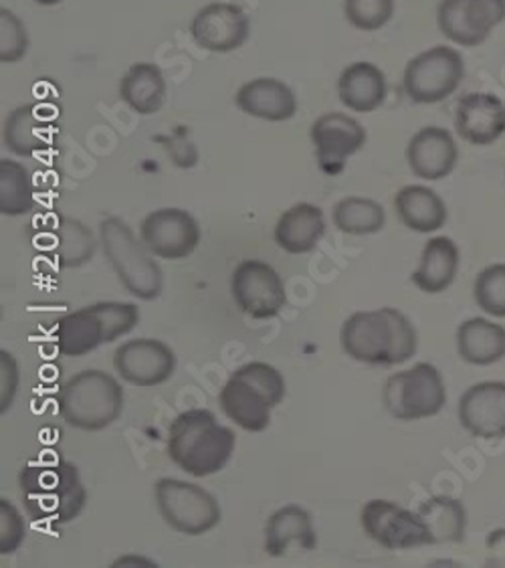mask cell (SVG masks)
<instances>
[{"mask_svg": "<svg viewBox=\"0 0 505 568\" xmlns=\"http://www.w3.org/2000/svg\"><path fill=\"white\" fill-rule=\"evenodd\" d=\"M461 253L457 243L439 235L426 241L419 265L411 275L413 282L425 294H441L449 290L460 273Z\"/></svg>", "mask_w": 505, "mask_h": 568, "instance_id": "cell-25", "label": "cell"}, {"mask_svg": "<svg viewBox=\"0 0 505 568\" xmlns=\"http://www.w3.org/2000/svg\"><path fill=\"white\" fill-rule=\"evenodd\" d=\"M291 545H299L303 550H313L318 546L311 514L298 504L279 508L265 524L264 548L269 557H286Z\"/></svg>", "mask_w": 505, "mask_h": 568, "instance_id": "cell-23", "label": "cell"}, {"mask_svg": "<svg viewBox=\"0 0 505 568\" xmlns=\"http://www.w3.org/2000/svg\"><path fill=\"white\" fill-rule=\"evenodd\" d=\"M230 292L243 314L252 320L276 318L288 304L281 275L259 260H245L235 267Z\"/></svg>", "mask_w": 505, "mask_h": 568, "instance_id": "cell-11", "label": "cell"}, {"mask_svg": "<svg viewBox=\"0 0 505 568\" xmlns=\"http://www.w3.org/2000/svg\"><path fill=\"white\" fill-rule=\"evenodd\" d=\"M114 366L115 373L134 387H158L174 375L176 354L166 342L136 338L115 348Z\"/></svg>", "mask_w": 505, "mask_h": 568, "instance_id": "cell-14", "label": "cell"}, {"mask_svg": "<svg viewBox=\"0 0 505 568\" xmlns=\"http://www.w3.org/2000/svg\"><path fill=\"white\" fill-rule=\"evenodd\" d=\"M53 130L55 128L51 122V115L45 114V110L39 103H27L7 115L2 140L14 156L31 159L41 150L49 149Z\"/></svg>", "mask_w": 505, "mask_h": 568, "instance_id": "cell-21", "label": "cell"}, {"mask_svg": "<svg viewBox=\"0 0 505 568\" xmlns=\"http://www.w3.org/2000/svg\"><path fill=\"white\" fill-rule=\"evenodd\" d=\"M235 432L220 425L215 413L207 409L181 413L171 423L166 442V452L174 466L195 478H207L225 469L235 454Z\"/></svg>", "mask_w": 505, "mask_h": 568, "instance_id": "cell-2", "label": "cell"}, {"mask_svg": "<svg viewBox=\"0 0 505 568\" xmlns=\"http://www.w3.org/2000/svg\"><path fill=\"white\" fill-rule=\"evenodd\" d=\"M332 221L346 235H374L387 225V211L372 199L346 196L333 206Z\"/></svg>", "mask_w": 505, "mask_h": 568, "instance_id": "cell-32", "label": "cell"}, {"mask_svg": "<svg viewBox=\"0 0 505 568\" xmlns=\"http://www.w3.org/2000/svg\"><path fill=\"white\" fill-rule=\"evenodd\" d=\"M112 567H158L154 560L146 557H136V555H127V557H120Z\"/></svg>", "mask_w": 505, "mask_h": 568, "instance_id": "cell-40", "label": "cell"}, {"mask_svg": "<svg viewBox=\"0 0 505 568\" xmlns=\"http://www.w3.org/2000/svg\"><path fill=\"white\" fill-rule=\"evenodd\" d=\"M55 342L59 354L80 358L93 353L102 344H110V332L97 304L81 307L58 320Z\"/></svg>", "mask_w": 505, "mask_h": 568, "instance_id": "cell-22", "label": "cell"}, {"mask_svg": "<svg viewBox=\"0 0 505 568\" xmlns=\"http://www.w3.org/2000/svg\"><path fill=\"white\" fill-rule=\"evenodd\" d=\"M382 405L396 420H421L439 415L447 405V388L435 364L416 363L413 368L387 378Z\"/></svg>", "mask_w": 505, "mask_h": 568, "instance_id": "cell-6", "label": "cell"}, {"mask_svg": "<svg viewBox=\"0 0 505 568\" xmlns=\"http://www.w3.org/2000/svg\"><path fill=\"white\" fill-rule=\"evenodd\" d=\"M29 51V33L23 21L9 11L0 9V61L2 63H19Z\"/></svg>", "mask_w": 505, "mask_h": 568, "instance_id": "cell-36", "label": "cell"}, {"mask_svg": "<svg viewBox=\"0 0 505 568\" xmlns=\"http://www.w3.org/2000/svg\"><path fill=\"white\" fill-rule=\"evenodd\" d=\"M251 21L239 4L210 2L190 21V37L208 53H233L247 43Z\"/></svg>", "mask_w": 505, "mask_h": 568, "instance_id": "cell-15", "label": "cell"}, {"mask_svg": "<svg viewBox=\"0 0 505 568\" xmlns=\"http://www.w3.org/2000/svg\"><path fill=\"white\" fill-rule=\"evenodd\" d=\"M326 233V216L320 206L298 203L277 219L274 237L289 255H303L318 247Z\"/></svg>", "mask_w": 505, "mask_h": 568, "instance_id": "cell-26", "label": "cell"}, {"mask_svg": "<svg viewBox=\"0 0 505 568\" xmlns=\"http://www.w3.org/2000/svg\"><path fill=\"white\" fill-rule=\"evenodd\" d=\"M505 21V0H441L436 4L439 31L460 47L483 45Z\"/></svg>", "mask_w": 505, "mask_h": 568, "instance_id": "cell-10", "label": "cell"}, {"mask_svg": "<svg viewBox=\"0 0 505 568\" xmlns=\"http://www.w3.org/2000/svg\"><path fill=\"white\" fill-rule=\"evenodd\" d=\"M235 373L259 388L265 397L271 400L274 407H277L286 397V378L271 364L255 361V363L243 364L241 368H237Z\"/></svg>", "mask_w": 505, "mask_h": 568, "instance_id": "cell-37", "label": "cell"}, {"mask_svg": "<svg viewBox=\"0 0 505 568\" xmlns=\"http://www.w3.org/2000/svg\"><path fill=\"white\" fill-rule=\"evenodd\" d=\"M200 225L184 209H158L140 223V240L150 253L166 262H181L195 253L200 243Z\"/></svg>", "mask_w": 505, "mask_h": 568, "instance_id": "cell-12", "label": "cell"}, {"mask_svg": "<svg viewBox=\"0 0 505 568\" xmlns=\"http://www.w3.org/2000/svg\"><path fill=\"white\" fill-rule=\"evenodd\" d=\"M120 98L138 115L158 114L166 102V80L158 65L134 63L120 81Z\"/></svg>", "mask_w": 505, "mask_h": 568, "instance_id": "cell-28", "label": "cell"}, {"mask_svg": "<svg viewBox=\"0 0 505 568\" xmlns=\"http://www.w3.org/2000/svg\"><path fill=\"white\" fill-rule=\"evenodd\" d=\"M59 415L80 432H102L114 425L124 410V388L115 376L90 368L81 371L61 387Z\"/></svg>", "mask_w": 505, "mask_h": 568, "instance_id": "cell-4", "label": "cell"}, {"mask_svg": "<svg viewBox=\"0 0 505 568\" xmlns=\"http://www.w3.org/2000/svg\"><path fill=\"white\" fill-rule=\"evenodd\" d=\"M35 206V186L21 162L0 160V213L23 216Z\"/></svg>", "mask_w": 505, "mask_h": 568, "instance_id": "cell-33", "label": "cell"}, {"mask_svg": "<svg viewBox=\"0 0 505 568\" xmlns=\"http://www.w3.org/2000/svg\"><path fill=\"white\" fill-rule=\"evenodd\" d=\"M53 237V251L61 267H81L93 260L97 241L92 229L85 227L78 219L59 215L58 223L49 229Z\"/></svg>", "mask_w": 505, "mask_h": 568, "instance_id": "cell-31", "label": "cell"}, {"mask_svg": "<svg viewBox=\"0 0 505 568\" xmlns=\"http://www.w3.org/2000/svg\"><path fill=\"white\" fill-rule=\"evenodd\" d=\"M387 75L370 61L350 63L338 80L340 102L357 114L377 112L387 100Z\"/></svg>", "mask_w": 505, "mask_h": 568, "instance_id": "cell-24", "label": "cell"}, {"mask_svg": "<svg viewBox=\"0 0 505 568\" xmlns=\"http://www.w3.org/2000/svg\"><path fill=\"white\" fill-rule=\"evenodd\" d=\"M310 138L320 171L338 176L344 171L348 159L364 149L367 130L352 115L328 112L311 124Z\"/></svg>", "mask_w": 505, "mask_h": 568, "instance_id": "cell-13", "label": "cell"}, {"mask_svg": "<svg viewBox=\"0 0 505 568\" xmlns=\"http://www.w3.org/2000/svg\"><path fill=\"white\" fill-rule=\"evenodd\" d=\"M19 364L12 354L0 351V410L7 413L11 409L12 400L19 388Z\"/></svg>", "mask_w": 505, "mask_h": 568, "instance_id": "cell-39", "label": "cell"}, {"mask_svg": "<svg viewBox=\"0 0 505 568\" xmlns=\"http://www.w3.org/2000/svg\"><path fill=\"white\" fill-rule=\"evenodd\" d=\"M394 209L404 227L423 235L445 227L449 219L445 201L425 184L402 186L394 196Z\"/></svg>", "mask_w": 505, "mask_h": 568, "instance_id": "cell-27", "label": "cell"}, {"mask_svg": "<svg viewBox=\"0 0 505 568\" xmlns=\"http://www.w3.org/2000/svg\"><path fill=\"white\" fill-rule=\"evenodd\" d=\"M394 0H344V17L358 31L374 33L394 17Z\"/></svg>", "mask_w": 505, "mask_h": 568, "instance_id": "cell-35", "label": "cell"}, {"mask_svg": "<svg viewBox=\"0 0 505 568\" xmlns=\"http://www.w3.org/2000/svg\"><path fill=\"white\" fill-rule=\"evenodd\" d=\"M455 341L461 358L473 366H489L505 356V328L492 320H465Z\"/></svg>", "mask_w": 505, "mask_h": 568, "instance_id": "cell-29", "label": "cell"}, {"mask_svg": "<svg viewBox=\"0 0 505 568\" xmlns=\"http://www.w3.org/2000/svg\"><path fill=\"white\" fill-rule=\"evenodd\" d=\"M27 524L23 514L9 500H0V555H12L23 546Z\"/></svg>", "mask_w": 505, "mask_h": 568, "instance_id": "cell-38", "label": "cell"}, {"mask_svg": "<svg viewBox=\"0 0 505 568\" xmlns=\"http://www.w3.org/2000/svg\"><path fill=\"white\" fill-rule=\"evenodd\" d=\"M100 241L105 260L112 265L117 280L138 300L152 302L164 287L161 265L148 247L138 241L132 227L120 216H107L100 223Z\"/></svg>", "mask_w": 505, "mask_h": 568, "instance_id": "cell-5", "label": "cell"}, {"mask_svg": "<svg viewBox=\"0 0 505 568\" xmlns=\"http://www.w3.org/2000/svg\"><path fill=\"white\" fill-rule=\"evenodd\" d=\"M461 427L465 432L495 442L505 437V383L485 381L467 388L460 398Z\"/></svg>", "mask_w": 505, "mask_h": 568, "instance_id": "cell-16", "label": "cell"}, {"mask_svg": "<svg viewBox=\"0 0 505 568\" xmlns=\"http://www.w3.org/2000/svg\"><path fill=\"white\" fill-rule=\"evenodd\" d=\"M406 162L416 179L443 181L460 162V146L449 130L429 125L411 138L406 146Z\"/></svg>", "mask_w": 505, "mask_h": 568, "instance_id": "cell-18", "label": "cell"}, {"mask_svg": "<svg viewBox=\"0 0 505 568\" xmlns=\"http://www.w3.org/2000/svg\"><path fill=\"white\" fill-rule=\"evenodd\" d=\"M473 297L485 314L505 318V263H494L477 275Z\"/></svg>", "mask_w": 505, "mask_h": 568, "instance_id": "cell-34", "label": "cell"}, {"mask_svg": "<svg viewBox=\"0 0 505 568\" xmlns=\"http://www.w3.org/2000/svg\"><path fill=\"white\" fill-rule=\"evenodd\" d=\"M416 511L429 528L433 545L463 542L467 530V511L460 500L451 496H435L423 501Z\"/></svg>", "mask_w": 505, "mask_h": 568, "instance_id": "cell-30", "label": "cell"}, {"mask_svg": "<svg viewBox=\"0 0 505 568\" xmlns=\"http://www.w3.org/2000/svg\"><path fill=\"white\" fill-rule=\"evenodd\" d=\"M154 496L162 520L181 535H207L223 520L217 498L190 481L158 479L154 486Z\"/></svg>", "mask_w": 505, "mask_h": 568, "instance_id": "cell-7", "label": "cell"}, {"mask_svg": "<svg viewBox=\"0 0 505 568\" xmlns=\"http://www.w3.org/2000/svg\"><path fill=\"white\" fill-rule=\"evenodd\" d=\"M235 103L243 114L265 122H288L298 114V98L288 83L276 78H257L243 83Z\"/></svg>", "mask_w": 505, "mask_h": 568, "instance_id": "cell-19", "label": "cell"}, {"mask_svg": "<svg viewBox=\"0 0 505 568\" xmlns=\"http://www.w3.org/2000/svg\"><path fill=\"white\" fill-rule=\"evenodd\" d=\"M364 535L387 550H411L433 545L419 511L406 510L391 500H370L360 511Z\"/></svg>", "mask_w": 505, "mask_h": 568, "instance_id": "cell-9", "label": "cell"}, {"mask_svg": "<svg viewBox=\"0 0 505 568\" xmlns=\"http://www.w3.org/2000/svg\"><path fill=\"white\" fill-rule=\"evenodd\" d=\"M220 409L235 425L249 433H261L271 425V400L259 388L233 373L218 395Z\"/></svg>", "mask_w": 505, "mask_h": 568, "instance_id": "cell-20", "label": "cell"}, {"mask_svg": "<svg viewBox=\"0 0 505 568\" xmlns=\"http://www.w3.org/2000/svg\"><path fill=\"white\" fill-rule=\"evenodd\" d=\"M340 344L352 361L396 366L416 354V329L396 307L357 312L340 329Z\"/></svg>", "mask_w": 505, "mask_h": 568, "instance_id": "cell-1", "label": "cell"}, {"mask_svg": "<svg viewBox=\"0 0 505 568\" xmlns=\"http://www.w3.org/2000/svg\"><path fill=\"white\" fill-rule=\"evenodd\" d=\"M37 4H41V7H55L59 2H63V0H35Z\"/></svg>", "mask_w": 505, "mask_h": 568, "instance_id": "cell-41", "label": "cell"}, {"mask_svg": "<svg viewBox=\"0 0 505 568\" xmlns=\"http://www.w3.org/2000/svg\"><path fill=\"white\" fill-rule=\"evenodd\" d=\"M465 78V61L457 49L436 45L419 53L404 68L402 88L414 103L443 102L460 90Z\"/></svg>", "mask_w": 505, "mask_h": 568, "instance_id": "cell-8", "label": "cell"}, {"mask_svg": "<svg viewBox=\"0 0 505 568\" xmlns=\"http://www.w3.org/2000/svg\"><path fill=\"white\" fill-rule=\"evenodd\" d=\"M24 508L35 523L70 524L80 516L87 489L78 467L65 459H47L29 464L19 474Z\"/></svg>", "mask_w": 505, "mask_h": 568, "instance_id": "cell-3", "label": "cell"}, {"mask_svg": "<svg viewBox=\"0 0 505 568\" xmlns=\"http://www.w3.org/2000/svg\"><path fill=\"white\" fill-rule=\"evenodd\" d=\"M455 130L471 146H492L505 134V102L495 93L471 91L455 105Z\"/></svg>", "mask_w": 505, "mask_h": 568, "instance_id": "cell-17", "label": "cell"}]
</instances>
